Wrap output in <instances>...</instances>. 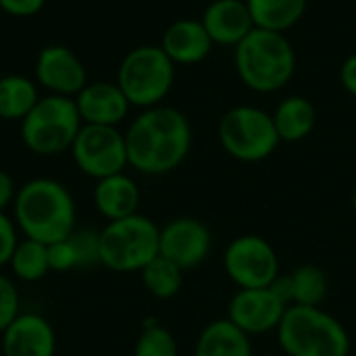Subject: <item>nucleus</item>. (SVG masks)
Here are the masks:
<instances>
[{
	"instance_id": "obj_22",
	"label": "nucleus",
	"mask_w": 356,
	"mask_h": 356,
	"mask_svg": "<svg viewBox=\"0 0 356 356\" xmlns=\"http://www.w3.org/2000/svg\"><path fill=\"white\" fill-rule=\"evenodd\" d=\"M288 288L290 305L300 307H321L327 298L330 282L321 267L317 265H300L292 273L284 275Z\"/></svg>"
},
{
	"instance_id": "obj_34",
	"label": "nucleus",
	"mask_w": 356,
	"mask_h": 356,
	"mask_svg": "<svg viewBox=\"0 0 356 356\" xmlns=\"http://www.w3.org/2000/svg\"><path fill=\"white\" fill-rule=\"evenodd\" d=\"M254 356H286L284 353H265V355H254Z\"/></svg>"
},
{
	"instance_id": "obj_2",
	"label": "nucleus",
	"mask_w": 356,
	"mask_h": 356,
	"mask_svg": "<svg viewBox=\"0 0 356 356\" xmlns=\"http://www.w3.org/2000/svg\"><path fill=\"white\" fill-rule=\"evenodd\" d=\"M13 219L23 238L50 246L75 232L77 207L65 184L33 177L17 190Z\"/></svg>"
},
{
	"instance_id": "obj_32",
	"label": "nucleus",
	"mask_w": 356,
	"mask_h": 356,
	"mask_svg": "<svg viewBox=\"0 0 356 356\" xmlns=\"http://www.w3.org/2000/svg\"><path fill=\"white\" fill-rule=\"evenodd\" d=\"M17 190L19 188L15 186V179L4 169H0V211H6L8 207H13Z\"/></svg>"
},
{
	"instance_id": "obj_1",
	"label": "nucleus",
	"mask_w": 356,
	"mask_h": 356,
	"mask_svg": "<svg viewBox=\"0 0 356 356\" xmlns=\"http://www.w3.org/2000/svg\"><path fill=\"white\" fill-rule=\"evenodd\" d=\"M123 134L129 167L148 177L175 171L192 150L190 119L165 104L144 108Z\"/></svg>"
},
{
	"instance_id": "obj_17",
	"label": "nucleus",
	"mask_w": 356,
	"mask_h": 356,
	"mask_svg": "<svg viewBox=\"0 0 356 356\" xmlns=\"http://www.w3.org/2000/svg\"><path fill=\"white\" fill-rule=\"evenodd\" d=\"M213 40L207 33L200 19H177L173 21L161 40V48L173 60V65H198L202 63L211 50Z\"/></svg>"
},
{
	"instance_id": "obj_5",
	"label": "nucleus",
	"mask_w": 356,
	"mask_h": 356,
	"mask_svg": "<svg viewBox=\"0 0 356 356\" xmlns=\"http://www.w3.org/2000/svg\"><path fill=\"white\" fill-rule=\"evenodd\" d=\"M161 227L146 215L108 221L98 232L100 265L115 273H140L159 257Z\"/></svg>"
},
{
	"instance_id": "obj_23",
	"label": "nucleus",
	"mask_w": 356,
	"mask_h": 356,
	"mask_svg": "<svg viewBox=\"0 0 356 356\" xmlns=\"http://www.w3.org/2000/svg\"><path fill=\"white\" fill-rule=\"evenodd\" d=\"M40 100L38 86L25 75H4L0 77V119L2 121H23L25 115Z\"/></svg>"
},
{
	"instance_id": "obj_12",
	"label": "nucleus",
	"mask_w": 356,
	"mask_h": 356,
	"mask_svg": "<svg viewBox=\"0 0 356 356\" xmlns=\"http://www.w3.org/2000/svg\"><path fill=\"white\" fill-rule=\"evenodd\" d=\"M213 250V234L196 217H175L161 227L159 254L190 271L200 267Z\"/></svg>"
},
{
	"instance_id": "obj_9",
	"label": "nucleus",
	"mask_w": 356,
	"mask_h": 356,
	"mask_svg": "<svg viewBox=\"0 0 356 356\" xmlns=\"http://www.w3.org/2000/svg\"><path fill=\"white\" fill-rule=\"evenodd\" d=\"M223 271L238 290L269 288L282 275L277 250L257 234L234 238L223 252Z\"/></svg>"
},
{
	"instance_id": "obj_10",
	"label": "nucleus",
	"mask_w": 356,
	"mask_h": 356,
	"mask_svg": "<svg viewBox=\"0 0 356 356\" xmlns=\"http://www.w3.org/2000/svg\"><path fill=\"white\" fill-rule=\"evenodd\" d=\"M69 152L75 167L96 181L123 173L129 167L125 134L119 127L83 123Z\"/></svg>"
},
{
	"instance_id": "obj_4",
	"label": "nucleus",
	"mask_w": 356,
	"mask_h": 356,
	"mask_svg": "<svg viewBox=\"0 0 356 356\" xmlns=\"http://www.w3.org/2000/svg\"><path fill=\"white\" fill-rule=\"evenodd\" d=\"M286 356H350L353 338L344 323L321 307L290 305L277 332Z\"/></svg>"
},
{
	"instance_id": "obj_30",
	"label": "nucleus",
	"mask_w": 356,
	"mask_h": 356,
	"mask_svg": "<svg viewBox=\"0 0 356 356\" xmlns=\"http://www.w3.org/2000/svg\"><path fill=\"white\" fill-rule=\"evenodd\" d=\"M19 244V229L15 225V219L6 215V211H0V269L10 263V257Z\"/></svg>"
},
{
	"instance_id": "obj_14",
	"label": "nucleus",
	"mask_w": 356,
	"mask_h": 356,
	"mask_svg": "<svg viewBox=\"0 0 356 356\" xmlns=\"http://www.w3.org/2000/svg\"><path fill=\"white\" fill-rule=\"evenodd\" d=\"M2 356H54L56 334L46 317L21 313L2 334Z\"/></svg>"
},
{
	"instance_id": "obj_11",
	"label": "nucleus",
	"mask_w": 356,
	"mask_h": 356,
	"mask_svg": "<svg viewBox=\"0 0 356 356\" xmlns=\"http://www.w3.org/2000/svg\"><path fill=\"white\" fill-rule=\"evenodd\" d=\"M288 307L290 305L273 290V286L257 290H238L229 298L225 317L250 338L267 336L277 332Z\"/></svg>"
},
{
	"instance_id": "obj_19",
	"label": "nucleus",
	"mask_w": 356,
	"mask_h": 356,
	"mask_svg": "<svg viewBox=\"0 0 356 356\" xmlns=\"http://www.w3.org/2000/svg\"><path fill=\"white\" fill-rule=\"evenodd\" d=\"M194 356H254L252 338L227 317L207 323L194 344Z\"/></svg>"
},
{
	"instance_id": "obj_31",
	"label": "nucleus",
	"mask_w": 356,
	"mask_h": 356,
	"mask_svg": "<svg viewBox=\"0 0 356 356\" xmlns=\"http://www.w3.org/2000/svg\"><path fill=\"white\" fill-rule=\"evenodd\" d=\"M44 4L46 0H0V10L17 19H27L38 15Z\"/></svg>"
},
{
	"instance_id": "obj_18",
	"label": "nucleus",
	"mask_w": 356,
	"mask_h": 356,
	"mask_svg": "<svg viewBox=\"0 0 356 356\" xmlns=\"http://www.w3.org/2000/svg\"><path fill=\"white\" fill-rule=\"evenodd\" d=\"M94 207L106 221H119L125 217H131L140 209V188L134 177H129L125 171L98 179L94 186Z\"/></svg>"
},
{
	"instance_id": "obj_24",
	"label": "nucleus",
	"mask_w": 356,
	"mask_h": 356,
	"mask_svg": "<svg viewBox=\"0 0 356 356\" xmlns=\"http://www.w3.org/2000/svg\"><path fill=\"white\" fill-rule=\"evenodd\" d=\"M184 273H186L184 269H179L175 263L159 254L140 271V277H142V286L152 298L169 300L179 294L184 286Z\"/></svg>"
},
{
	"instance_id": "obj_3",
	"label": "nucleus",
	"mask_w": 356,
	"mask_h": 356,
	"mask_svg": "<svg viewBox=\"0 0 356 356\" xmlns=\"http://www.w3.org/2000/svg\"><path fill=\"white\" fill-rule=\"evenodd\" d=\"M234 65L240 81L257 94L286 88L296 73V52L286 33L254 27L236 48Z\"/></svg>"
},
{
	"instance_id": "obj_27",
	"label": "nucleus",
	"mask_w": 356,
	"mask_h": 356,
	"mask_svg": "<svg viewBox=\"0 0 356 356\" xmlns=\"http://www.w3.org/2000/svg\"><path fill=\"white\" fill-rule=\"evenodd\" d=\"M77 261H79V269L86 267H94L100 263V242H98V232L92 229H81V232H73L71 236Z\"/></svg>"
},
{
	"instance_id": "obj_35",
	"label": "nucleus",
	"mask_w": 356,
	"mask_h": 356,
	"mask_svg": "<svg viewBox=\"0 0 356 356\" xmlns=\"http://www.w3.org/2000/svg\"><path fill=\"white\" fill-rule=\"evenodd\" d=\"M353 211H355V215H356V188H355V192H353Z\"/></svg>"
},
{
	"instance_id": "obj_28",
	"label": "nucleus",
	"mask_w": 356,
	"mask_h": 356,
	"mask_svg": "<svg viewBox=\"0 0 356 356\" xmlns=\"http://www.w3.org/2000/svg\"><path fill=\"white\" fill-rule=\"evenodd\" d=\"M21 315V298L15 282L0 273V334Z\"/></svg>"
},
{
	"instance_id": "obj_13",
	"label": "nucleus",
	"mask_w": 356,
	"mask_h": 356,
	"mask_svg": "<svg viewBox=\"0 0 356 356\" xmlns=\"http://www.w3.org/2000/svg\"><path fill=\"white\" fill-rule=\"evenodd\" d=\"M35 81L54 96L75 98L88 83V73L79 56L60 44L44 46L35 60Z\"/></svg>"
},
{
	"instance_id": "obj_6",
	"label": "nucleus",
	"mask_w": 356,
	"mask_h": 356,
	"mask_svg": "<svg viewBox=\"0 0 356 356\" xmlns=\"http://www.w3.org/2000/svg\"><path fill=\"white\" fill-rule=\"evenodd\" d=\"M81 125L83 121L75 98L54 94L40 96L35 106L21 121V142L38 156H56L71 150Z\"/></svg>"
},
{
	"instance_id": "obj_21",
	"label": "nucleus",
	"mask_w": 356,
	"mask_h": 356,
	"mask_svg": "<svg viewBox=\"0 0 356 356\" xmlns=\"http://www.w3.org/2000/svg\"><path fill=\"white\" fill-rule=\"evenodd\" d=\"M254 27L286 33L307 13L309 0H246Z\"/></svg>"
},
{
	"instance_id": "obj_26",
	"label": "nucleus",
	"mask_w": 356,
	"mask_h": 356,
	"mask_svg": "<svg viewBox=\"0 0 356 356\" xmlns=\"http://www.w3.org/2000/svg\"><path fill=\"white\" fill-rule=\"evenodd\" d=\"M134 356H179V346L167 327L154 319H148L136 340Z\"/></svg>"
},
{
	"instance_id": "obj_8",
	"label": "nucleus",
	"mask_w": 356,
	"mask_h": 356,
	"mask_svg": "<svg viewBox=\"0 0 356 356\" xmlns=\"http://www.w3.org/2000/svg\"><path fill=\"white\" fill-rule=\"evenodd\" d=\"M221 148L240 163H261L282 144L271 113L254 104L229 108L217 127Z\"/></svg>"
},
{
	"instance_id": "obj_20",
	"label": "nucleus",
	"mask_w": 356,
	"mask_h": 356,
	"mask_svg": "<svg viewBox=\"0 0 356 356\" xmlns=\"http://www.w3.org/2000/svg\"><path fill=\"white\" fill-rule=\"evenodd\" d=\"M271 117H273L280 140L290 142V144H296V142H302L305 138H309L317 123V111H315L313 102L298 94L284 98L275 106Z\"/></svg>"
},
{
	"instance_id": "obj_15",
	"label": "nucleus",
	"mask_w": 356,
	"mask_h": 356,
	"mask_svg": "<svg viewBox=\"0 0 356 356\" xmlns=\"http://www.w3.org/2000/svg\"><path fill=\"white\" fill-rule=\"evenodd\" d=\"M79 117L86 125H108L117 127L129 115V100L117 81H88L86 88L75 96Z\"/></svg>"
},
{
	"instance_id": "obj_25",
	"label": "nucleus",
	"mask_w": 356,
	"mask_h": 356,
	"mask_svg": "<svg viewBox=\"0 0 356 356\" xmlns=\"http://www.w3.org/2000/svg\"><path fill=\"white\" fill-rule=\"evenodd\" d=\"M13 275L21 282L33 284L44 280L50 273V263H48V246L35 240H19L10 263H8Z\"/></svg>"
},
{
	"instance_id": "obj_33",
	"label": "nucleus",
	"mask_w": 356,
	"mask_h": 356,
	"mask_svg": "<svg viewBox=\"0 0 356 356\" xmlns=\"http://www.w3.org/2000/svg\"><path fill=\"white\" fill-rule=\"evenodd\" d=\"M340 81H342L344 90L356 98V52L350 54L342 63V67H340Z\"/></svg>"
},
{
	"instance_id": "obj_29",
	"label": "nucleus",
	"mask_w": 356,
	"mask_h": 356,
	"mask_svg": "<svg viewBox=\"0 0 356 356\" xmlns=\"http://www.w3.org/2000/svg\"><path fill=\"white\" fill-rule=\"evenodd\" d=\"M48 263H50V271H56V273L79 269V261H77L71 238H65L48 246Z\"/></svg>"
},
{
	"instance_id": "obj_7",
	"label": "nucleus",
	"mask_w": 356,
	"mask_h": 356,
	"mask_svg": "<svg viewBox=\"0 0 356 356\" xmlns=\"http://www.w3.org/2000/svg\"><path fill=\"white\" fill-rule=\"evenodd\" d=\"M175 81V65L161 46L144 44L131 48L117 71V86L131 106L152 108L163 104Z\"/></svg>"
},
{
	"instance_id": "obj_36",
	"label": "nucleus",
	"mask_w": 356,
	"mask_h": 356,
	"mask_svg": "<svg viewBox=\"0 0 356 356\" xmlns=\"http://www.w3.org/2000/svg\"><path fill=\"white\" fill-rule=\"evenodd\" d=\"M353 346H356V336H355V340H353Z\"/></svg>"
},
{
	"instance_id": "obj_16",
	"label": "nucleus",
	"mask_w": 356,
	"mask_h": 356,
	"mask_svg": "<svg viewBox=\"0 0 356 356\" xmlns=\"http://www.w3.org/2000/svg\"><path fill=\"white\" fill-rule=\"evenodd\" d=\"M200 21L213 44L234 48L254 29L246 0H213L202 10Z\"/></svg>"
}]
</instances>
